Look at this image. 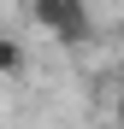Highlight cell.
Instances as JSON below:
<instances>
[{
	"instance_id": "obj_1",
	"label": "cell",
	"mask_w": 124,
	"mask_h": 129,
	"mask_svg": "<svg viewBox=\"0 0 124 129\" xmlns=\"http://www.w3.org/2000/svg\"><path fill=\"white\" fill-rule=\"evenodd\" d=\"M24 18L41 29V35H53L59 47H83L89 41V0H24Z\"/></svg>"
},
{
	"instance_id": "obj_2",
	"label": "cell",
	"mask_w": 124,
	"mask_h": 129,
	"mask_svg": "<svg viewBox=\"0 0 124 129\" xmlns=\"http://www.w3.org/2000/svg\"><path fill=\"white\" fill-rule=\"evenodd\" d=\"M24 71H30V53H24V41H18V35H0V76H6V82H18Z\"/></svg>"
},
{
	"instance_id": "obj_3",
	"label": "cell",
	"mask_w": 124,
	"mask_h": 129,
	"mask_svg": "<svg viewBox=\"0 0 124 129\" xmlns=\"http://www.w3.org/2000/svg\"><path fill=\"white\" fill-rule=\"evenodd\" d=\"M107 112H112V129H124V76L112 82V106H107Z\"/></svg>"
}]
</instances>
